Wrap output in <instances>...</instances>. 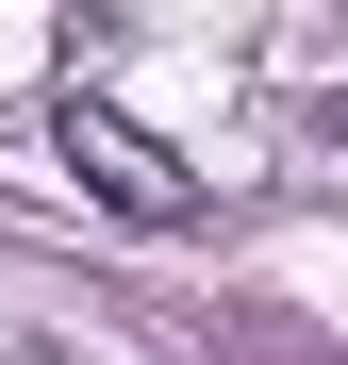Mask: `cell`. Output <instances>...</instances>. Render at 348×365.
Here are the masks:
<instances>
[{
  "label": "cell",
  "mask_w": 348,
  "mask_h": 365,
  "mask_svg": "<svg viewBox=\"0 0 348 365\" xmlns=\"http://www.w3.org/2000/svg\"><path fill=\"white\" fill-rule=\"evenodd\" d=\"M67 166H83V182H100V200L133 216V232H166V216L199 200V182L166 166V150H149V133H133V116H116V100H67Z\"/></svg>",
  "instance_id": "obj_1"
}]
</instances>
